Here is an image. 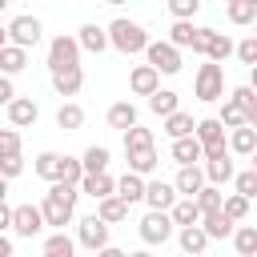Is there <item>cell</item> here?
Wrapping results in <instances>:
<instances>
[{"label":"cell","mask_w":257,"mask_h":257,"mask_svg":"<svg viewBox=\"0 0 257 257\" xmlns=\"http://www.w3.org/2000/svg\"><path fill=\"white\" fill-rule=\"evenodd\" d=\"M80 189H84V197H92V201H100V197H108V193H116V181L108 177V169H100V173H84V181H80Z\"/></svg>","instance_id":"d6986e66"},{"label":"cell","mask_w":257,"mask_h":257,"mask_svg":"<svg viewBox=\"0 0 257 257\" xmlns=\"http://www.w3.org/2000/svg\"><path fill=\"white\" fill-rule=\"evenodd\" d=\"M193 36H197L193 20H173V28H169V40H173V44H181V48H193Z\"/></svg>","instance_id":"f35d334b"},{"label":"cell","mask_w":257,"mask_h":257,"mask_svg":"<svg viewBox=\"0 0 257 257\" xmlns=\"http://www.w3.org/2000/svg\"><path fill=\"white\" fill-rule=\"evenodd\" d=\"M108 36H112V48H116V52H124V56H133V52H145V48H149V32H145L137 20H128V16H116V20L108 24Z\"/></svg>","instance_id":"3957f363"},{"label":"cell","mask_w":257,"mask_h":257,"mask_svg":"<svg viewBox=\"0 0 257 257\" xmlns=\"http://www.w3.org/2000/svg\"><path fill=\"white\" fill-rule=\"evenodd\" d=\"M233 249H237L241 257H253V253H257V229H253V225L233 229Z\"/></svg>","instance_id":"836d02e7"},{"label":"cell","mask_w":257,"mask_h":257,"mask_svg":"<svg viewBox=\"0 0 257 257\" xmlns=\"http://www.w3.org/2000/svg\"><path fill=\"white\" fill-rule=\"evenodd\" d=\"M0 68H4L8 76L24 72V68H28V48H24V44H12V40H4V48H0Z\"/></svg>","instance_id":"ac0fdd59"},{"label":"cell","mask_w":257,"mask_h":257,"mask_svg":"<svg viewBox=\"0 0 257 257\" xmlns=\"http://www.w3.org/2000/svg\"><path fill=\"white\" fill-rule=\"evenodd\" d=\"M84 124V108L76 104V100H64L60 108H56V128H64V133H76Z\"/></svg>","instance_id":"484cf974"},{"label":"cell","mask_w":257,"mask_h":257,"mask_svg":"<svg viewBox=\"0 0 257 257\" xmlns=\"http://www.w3.org/2000/svg\"><path fill=\"white\" fill-rule=\"evenodd\" d=\"M173 161H177V165H197V161H205V141H201L197 133L177 137V141H173Z\"/></svg>","instance_id":"8fae6325"},{"label":"cell","mask_w":257,"mask_h":257,"mask_svg":"<svg viewBox=\"0 0 257 257\" xmlns=\"http://www.w3.org/2000/svg\"><path fill=\"white\" fill-rule=\"evenodd\" d=\"M225 153H229L225 141H221V145H205V161H209V157H225Z\"/></svg>","instance_id":"816d5d0a"},{"label":"cell","mask_w":257,"mask_h":257,"mask_svg":"<svg viewBox=\"0 0 257 257\" xmlns=\"http://www.w3.org/2000/svg\"><path fill=\"white\" fill-rule=\"evenodd\" d=\"M20 169H24V157L20 153H0V173L12 181V177H20Z\"/></svg>","instance_id":"f6af8a7d"},{"label":"cell","mask_w":257,"mask_h":257,"mask_svg":"<svg viewBox=\"0 0 257 257\" xmlns=\"http://www.w3.org/2000/svg\"><path fill=\"white\" fill-rule=\"evenodd\" d=\"M80 84H84L80 64H76V68H56V72H52V88H56L60 96H76V92H80Z\"/></svg>","instance_id":"44dd1931"},{"label":"cell","mask_w":257,"mask_h":257,"mask_svg":"<svg viewBox=\"0 0 257 257\" xmlns=\"http://www.w3.org/2000/svg\"><path fill=\"white\" fill-rule=\"evenodd\" d=\"M80 193H84V189L72 185V181H52V189H48L44 201H40V209H44V217H48L52 229L72 225V217H76V197H80Z\"/></svg>","instance_id":"6da1fadb"},{"label":"cell","mask_w":257,"mask_h":257,"mask_svg":"<svg viewBox=\"0 0 257 257\" xmlns=\"http://www.w3.org/2000/svg\"><path fill=\"white\" fill-rule=\"evenodd\" d=\"M124 161H128L133 173H145V177L157 173V165H161L157 161V149H133V153H124Z\"/></svg>","instance_id":"83f0119b"},{"label":"cell","mask_w":257,"mask_h":257,"mask_svg":"<svg viewBox=\"0 0 257 257\" xmlns=\"http://www.w3.org/2000/svg\"><path fill=\"white\" fill-rule=\"evenodd\" d=\"M193 96H197V100H205V104L225 100V72H221V60L205 56V64H201V68H197V76H193Z\"/></svg>","instance_id":"7a4b0ae2"},{"label":"cell","mask_w":257,"mask_h":257,"mask_svg":"<svg viewBox=\"0 0 257 257\" xmlns=\"http://www.w3.org/2000/svg\"><path fill=\"white\" fill-rule=\"evenodd\" d=\"M225 213H229V217H233V221H245V217H249V197H245V193H237V189H233V193H229V197H225Z\"/></svg>","instance_id":"b9f144b4"},{"label":"cell","mask_w":257,"mask_h":257,"mask_svg":"<svg viewBox=\"0 0 257 257\" xmlns=\"http://www.w3.org/2000/svg\"><path fill=\"white\" fill-rule=\"evenodd\" d=\"M80 36H52L48 40V72L56 68H76L80 64Z\"/></svg>","instance_id":"5b68a950"},{"label":"cell","mask_w":257,"mask_h":257,"mask_svg":"<svg viewBox=\"0 0 257 257\" xmlns=\"http://www.w3.org/2000/svg\"><path fill=\"white\" fill-rule=\"evenodd\" d=\"M80 161H84L88 173H100V169H108V149H104V145H92V149H84Z\"/></svg>","instance_id":"ab89813d"},{"label":"cell","mask_w":257,"mask_h":257,"mask_svg":"<svg viewBox=\"0 0 257 257\" xmlns=\"http://www.w3.org/2000/svg\"><path fill=\"white\" fill-rule=\"evenodd\" d=\"M104 4H124V0H104Z\"/></svg>","instance_id":"9f6ffc18"},{"label":"cell","mask_w":257,"mask_h":257,"mask_svg":"<svg viewBox=\"0 0 257 257\" xmlns=\"http://www.w3.org/2000/svg\"><path fill=\"white\" fill-rule=\"evenodd\" d=\"M133 124H137V104H133V100H116V104L108 108V128H120V133H124V128H133Z\"/></svg>","instance_id":"d4e9b609"},{"label":"cell","mask_w":257,"mask_h":257,"mask_svg":"<svg viewBox=\"0 0 257 257\" xmlns=\"http://www.w3.org/2000/svg\"><path fill=\"white\" fill-rule=\"evenodd\" d=\"M237 56H241V64H249V68L257 64V32H253V36H245V40L237 44Z\"/></svg>","instance_id":"7dc6e473"},{"label":"cell","mask_w":257,"mask_h":257,"mask_svg":"<svg viewBox=\"0 0 257 257\" xmlns=\"http://www.w3.org/2000/svg\"><path fill=\"white\" fill-rule=\"evenodd\" d=\"M205 177H209L213 185H225V181H233V177H237V169H233L229 153H225V157H209V161H205Z\"/></svg>","instance_id":"4316f807"},{"label":"cell","mask_w":257,"mask_h":257,"mask_svg":"<svg viewBox=\"0 0 257 257\" xmlns=\"http://www.w3.org/2000/svg\"><path fill=\"white\" fill-rule=\"evenodd\" d=\"M145 60L157 64L165 76H173V72H181V44H173V40H149Z\"/></svg>","instance_id":"52a82bcc"},{"label":"cell","mask_w":257,"mask_h":257,"mask_svg":"<svg viewBox=\"0 0 257 257\" xmlns=\"http://www.w3.org/2000/svg\"><path fill=\"white\" fill-rule=\"evenodd\" d=\"M209 36H213V28H197V36H193V52L197 56H209Z\"/></svg>","instance_id":"681fc988"},{"label":"cell","mask_w":257,"mask_h":257,"mask_svg":"<svg viewBox=\"0 0 257 257\" xmlns=\"http://www.w3.org/2000/svg\"><path fill=\"white\" fill-rule=\"evenodd\" d=\"M60 165H64V157L60 153H36V177L40 181H60Z\"/></svg>","instance_id":"f1b7e54d"},{"label":"cell","mask_w":257,"mask_h":257,"mask_svg":"<svg viewBox=\"0 0 257 257\" xmlns=\"http://www.w3.org/2000/svg\"><path fill=\"white\" fill-rule=\"evenodd\" d=\"M128 88H133L137 96H153V92L161 88V68H157V64H149V60H145V64H137V68L128 72Z\"/></svg>","instance_id":"30bf717a"},{"label":"cell","mask_w":257,"mask_h":257,"mask_svg":"<svg viewBox=\"0 0 257 257\" xmlns=\"http://www.w3.org/2000/svg\"><path fill=\"white\" fill-rule=\"evenodd\" d=\"M225 16L233 24H253L257 20V4L253 0H225Z\"/></svg>","instance_id":"1f68e13d"},{"label":"cell","mask_w":257,"mask_h":257,"mask_svg":"<svg viewBox=\"0 0 257 257\" xmlns=\"http://www.w3.org/2000/svg\"><path fill=\"white\" fill-rule=\"evenodd\" d=\"M145 189H149V181H145V173H124L120 181H116V193L128 201V205H137V201H145Z\"/></svg>","instance_id":"7402d4cb"},{"label":"cell","mask_w":257,"mask_h":257,"mask_svg":"<svg viewBox=\"0 0 257 257\" xmlns=\"http://www.w3.org/2000/svg\"><path fill=\"white\" fill-rule=\"evenodd\" d=\"M253 4H257V0H253Z\"/></svg>","instance_id":"680465c9"},{"label":"cell","mask_w":257,"mask_h":257,"mask_svg":"<svg viewBox=\"0 0 257 257\" xmlns=\"http://www.w3.org/2000/svg\"><path fill=\"white\" fill-rule=\"evenodd\" d=\"M40 36H44V24H40L36 16H12V20H8V28H4V40L24 44V48L40 44Z\"/></svg>","instance_id":"ba28073f"},{"label":"cell","mask_w":257,"mask_h":257,"mask_svg":"<svg viewBox=\"0 0 257 257\" xmlns=\"http://www.w3.org/2000/svg\"><path fill=\"white\" fill-rule=\"evenodd\" d=\"M229 149L241 153V157H253V149H257V128H253V124L229 128Z\"/></svg>","instance_id":"cb8c5ba5"},{"label":"cell","mask_w":257,"mask_h":257,"mask_svg":"<svg viewBox=\"0 0 257 257\" xmlns=\"http://www.w3.org/2000/svg\"><path fill=\"white\" fill-rule=\"evenodd\" d=\"M76 241H80V249H88V253L108 249V221H104L100 213L80 217V225H76Z\"/></svg>","instance_id":"8992f818"},{"label":"cell","mask_w":257,"mask_h":257,"mask_svg":"<svg viewBox=\"0 0 257 257\" xmlns=\"http://www.w3.org/2000/svg\"><path fill=\"white\" fill-rule=\"evenodd\" d=\"M149 108H153L157 116H169V112H177V92H173V88H157V92L149 96Z\"/></svg>","instance_id":"e575fe53"},{"label":"cell","mask_w":257,"mask_h":257,"mask_svg":"<svg viewBox=\"0 0 257 257\" xmlns=\"http://www.w3.org/2000/svg\"><path fill=\"white\" fill-rule=\"evenodd\" d=\"M233 189H237V193H245V197L253 201V197H257V169L249 165L245 173H237V177H233Z\"/></svg>","instance_id":"7bdbcfd3"},{"label":"cell","mask_w":257,"mask_h":257,"mask_svg":"<svg viewBox=\"0 0 257 257\" xmlns=\"http://www.w3.org/2000/svg\"><path fill=\"white\" fill-rule=\"evenodd\" d=\"M221 120H225V128H241V124H249V112H245L233 96H225V104H221Z\"/></svg>","instance_id":"d590c367"},{"label":"cell","mask_w":257,"mask_h":257,"mask_svg":"<svg viewBox=\"0 0 257 257\" xmlns=\"http://www.w3.org/2000/svg\"><path fill=\"white\" fill-rule=\"evenodd\" d=\"M249 84H253V88H257V64H253V68H249Z\"/></svg>","instance_id":"f5cc1de1"},{"label":"cell","mask_w":257,"mask_h":257,"mask_svg":"<svg viewBox=\"0 0 257 257\" xmlns=\"http://www.w3.org/2000/svg\"><path fill=\"white\" fill-rule=\"evenodd\" d=\"M229 96H233V100H237L245 112H249V108H257V88H253V84H237Z\"/></svg>","instance_id":"bcb514c9"},{"label":"cell","mask_w":257,"mask_h":257,"mask_svg":"<svg viewBox=\"0 0 257 257\" xmlns=\"http://www.w3.org/2000/svg\"><path fill=\"white\" fill-rule=\"evenodd\" d=\"M133 149H153V128H145V124L124 128V153H133Z\"/></svg>","instance_id":"8d00e7d4"},{"label":"cell","mask_w":257,"mask_h":257,"mask_svg":"<svg viewBox=\"0 0 257 257\" xmlns=\"http://www.w3.org/2000/svg\"><path fill=\"white\" fill-rule=\"evenodd\" d=\"M173 229H177V221H173L169 209H149V213L141 217V225H137V233H141L145 245H165V241L173 237Z\"/></svg>","instance_id":"277c9868"},{"label":"cell","mask_w":257,"mask_h":257,"mask_svg":"<svg viewBox=\"0 0 257 257\" xmlns=\"http://www.w3.org/2000/svg\"><path fill=\"white\" fill-rule=\"evenodd\" d=\"M165 133H169L173 141H177V137H189V133H197V120H193L189 112H181V108H177V112H169V116H165Z\"/></svg>","instance_id":"4dcf8cb0"},{"label":"cell","mask_w":257,"mask_h":257,"mask_svg":"<svg viewBox=\"0 0 257 257\" xmlns=\"http://www.w3.org/2000/svg\"><path fill=\"white\" fill-rule=\"evenodd\" d=\"M169 213H173L177 229H181V225H197V221L205 217V209H201V201H197V197H177V205H173Z\"/></svg>","instance_id":"603a6c76"},{"label":"cell","mask_w":257,"mask_h":257,"mask_svg":"<svg viewBox=\"0 0 257 257\" xmlns=\"http://www.w3.org/2000/svg\"><path fill=\"white\" fill-rule=\"evenodd\" d=\"M4 112H8V124H16V128L36 124V116H40V108H36V100H32V96H16V100H8V104H4Z\"/></svg>","instance_id":"4fadbf2b"},{"label":"cell","mask_w":257,"mask_h":257,"mask_svg":"<svg viewBox=\"0 0 257 257\" xmlns=\"http://www.w3.org/2000/svg\"><path fill=\"white\" fill-rule=\"evenodd\" d=\"M249 165H253V169H257V149H253V157H249Z\"/></svg>","instance_id":"11a10c76"},{"label":"cell","mask_w":257,"mask_h":257,"mask_svg":"<svg viewBox=\"0 0 257 257\" xmlns=\"http://www.w3.org/2000/svg\"><path fill=\"white\" fill-rule=\"evenodd\" d=\"M197 201H201V209H205V213H213V209H225V197H221V185H213V181H209V185H205V189L197 193Z\"/></svg>","instance_id":"60d3db41"},{"label":"cell","mask_w":257,"mask_h":257,"mask_svg":"<svg viewBox=\"0 0 257 257\" xmlns=\"http://www.w3.org/2000/svg\"><path fill=\"white\" fill-rule=\"evenodd\" d=\"M177 241H181V249H185V253H205L213 237H209V229H205V225L197 221V225H181Z\"/></svg>","instance_id":"e0dca14e"},{"label":"cell","mask_w":257,"mask_h":257,"mask_svg":"<svg viewBox=\"0 0 257 257\" xmlns=\"http://www.w3.org/2000/svg\"><path fill=\"white\" fill-rule=\"evenodd\" d=\"M201 225L209 229V237H213V241H225V237H233V229H237V221H233L225 209H213V213H205V217H201Z\"/></svg>","instance_id":"ffe728a7"},{"label":"cell","mask_w":257,"mask_h":257,"mask_svg":"<svg viewBox=\"0 0 257 257\" xmlns=\"http://www.w3.org/2000/svg\"><path fill=\"white\" fill-rule=\"evenodd\" d=\"M177 197H181L177 181H173V185H169V181H149V189H145V205H149V209H173Z\"/></svg>","instance_id":"7c38bea8"},{"label":"cell","mask_w":257,"mask_h":257,"mask_svg":"<svg viewBox=\"0 0 257 257\" xmlns=\"http://www.w3.org/2000/svg\"><path fill=\"white\" fill-rule=\"evenodd\" d=\"M44 225H48V217H44L40 205H16V217H12V233L16 237H36Z\"/></svg>","instance_id":"9c48e42d"},{"label":"cell","mask_w":257,"mask_h":257,"mask_svg":"<svg viewBox=\"0 0 257 257\" xmlns=\"http://www.w3.org/2000/svg\"><path fill=\"white\" fill-rule=\"evenodd\" d=\"M8 100H16V88H12V76L4 72V80H0V104H8Z\"/></svg>","instance_id":"f907efd6"},{"label":"cell","mask_w":257,"mask_h":257,"mask_svg":"<svg viewBox=\"0 0 257 257\" xmlns=\"http://www.w3.org/2000/svg\"><path fill=\"white\" fill-rule=\"evenodd\" d=\"M169 12H173V20H193L201 12V0H169Z\"/></svg>","instance_id":"ee69618b"},{"label":"cell","mask_w":257,"mask_h":257,"mask_svg":"<svg viewBox=\"0 0 257 257\" xmlns=\"http://www.w3.org/2000/svg\"><path fill=\"white\" fill-rule=\"evenodd\" d=\"M197 137H201L205 145H221V141H225V120H221V116H205V120H197Z\"/></svg>","instance_id":"d6a6232c"},{"label":"cell","mask_w":257,"mask_h":257,"mask_svg":"<svg viewBox=\"0 0 257 257\" xmlns=\"http://www.w3.org/2000/svg\"><path fill=\"white\" fill-rule=\"evenodd\" d=\"M76 245H80V241H72L64 229H56V233L44 241V257H72V253H76Z\"/></svg>","instance_id":"f546056e"},{"label":"cell","mask_w":257,"mask_h":257,"mask_svg":"<svg viewBox=\"0 0 257 257\" xmlns=\"http://www.w3.org/2000/svg\"><path fill=\"white\" fill-rule=\"evenodd\" d=\"M249 124H253V128H257V108H249Z\"/></svg>","instance_id":"db71d44e"},{"label":"cell","mask_w":257,"mask_h":257,"mask_svg":"<svg viewBox=\"0 0 257 257\" xmlns=\"http://www.w3.org/2000/svg\"><path fill=\"white\" fill-rule=\"evenodd\" d=\"M76 36H80V48H84V52H96V56H100L104 48H112L108 28H100V24H80V32H76Z\"/></svg>","instance_id":"9a60e30c"},{"label":"cell","mask_w":257,"mask_h":257,"mask_svg":"<svg viewBox=\"0 0 257 257\" xmlns=\"http://www.w3.org/2000/svg\"><path fill=\"white\" fill-rule=\"evenodd\" d=\"M233 52H237V44H233L225 32H217V28H213V36H209V56H213V60H229Z\"/></svg>","instance_id":"74e56055"},{"label":"cell","mask_w":257,"mask_h":257,"mask_svg":"<svg viewBox=\"0 0 257 257\" xmlns=\"http://www.w3.org/2000/svg\"><path fill=\"white\" fill-rule=\"evenodd\" d=\"M0 153H20V133H16V124L0 128Z\"/></svg>","instance_id":"c3c4849f"},{"label":"cell","mask_w":257,"mask_h":257,"mask_svg":"<svg viewBox=\"0 0 257 257\" xmlns=\"http://www.w3.org/2000/svg\"><path fill=\"white\" fill-rule=\"evenodd\" d=\"M205 185H209L205 165H181V169H177V189H181V197H197Z\"/></svg>","instance_id":"5bb4252c"},{"label":"cell","mask_w":257,"mask_h":257,"mask_svg":"<svg viewBox=\"0 0 257 257\" xmlns=\"http://www.w3.org/2000/svg\"><path fill=\"white\" fill-rule=\"evenodd\" d=\"M128 209H133V205H128L120 193H108V197H100V201H96V213H100L108 225H120V221H128Z\"/></svg>","instance_id":"2e32d148"},{"label":"cell","mask_w":257,"mask_h":257,"mask_svg":"<svg viewBox=\"0 0 257 257\" xmlns=\"http://www.w3.org/2000/svg\"><path fill=\"white\" fill-rule=\"evenodd\" d=\"M253 28H257V20H253Z\"/></svg>","instance_id":"6f0895ef"}]
</instances>
